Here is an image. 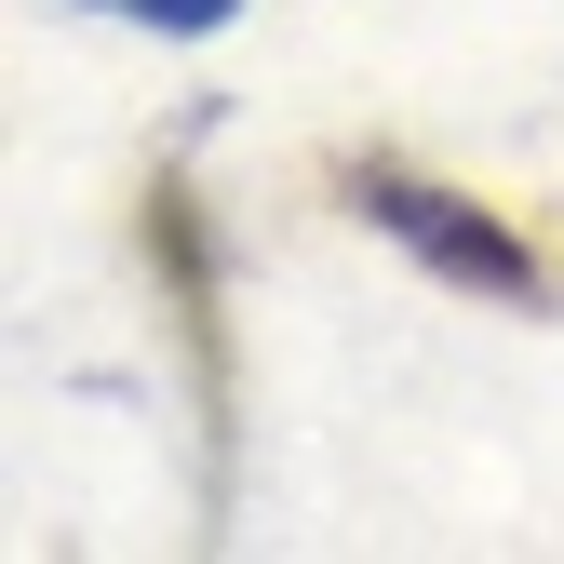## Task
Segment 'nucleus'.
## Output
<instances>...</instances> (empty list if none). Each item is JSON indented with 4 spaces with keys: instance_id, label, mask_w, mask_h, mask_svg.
Segmentation results:
<instances>
[{
    "instance_id": "3",
    "label": "nucleus",
    "mask_w": 564,
    "mask_h": 564,
    "mask_svg": "<svg viewBox=\"0 0 564 564\" xmlns=\"http://www.w3.org/2000/svg\"><path fill=\"white\" fill-rule=\"evenodd\" d=\"M108 14H149V28H175V41H202V28H229L242 0H108Z\"/></svg>"
},
{
    "instance_id": "2",
    "label": "nucleus",
    "mask_w": 564,
    "mask_h": 564,
    "mask_svg": "<svg viewBox=\"0 0 564 564\" xmlns=\"http://www.w3.org/2000/svg\"><path fill=\"white\" fill-rule=\"evenodd\" d=\"M149 256H162V282H175V323H188L202 403H229V310H216V242H202L188 175H149Z\"/></svg>"
},
{
    "instance_id": "1",
    "label": "nucleus",
    "mask_w": 564,
    "mask_h": 564,
    "mask_svg": "<svg viewBox=\"0 0 564 564\" xmlns=\"http://www.w3.org/2000/svg\"><path fill=\"white\" fill-rule=\"evenodd\" d=\"M349 202H364V216L431 269V282H457V296H498V310H538V296H551L538 242L498 216V202H470V188H431V175H403V162H364Z\"/></svg>"
}]
</instances>
